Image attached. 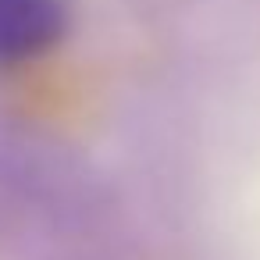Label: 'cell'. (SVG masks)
Returning a JSON list of instances; mask_svg holds the SVG:
<instances>
[{"label":"cell","instance_id":"cell-1","mask_svg":"<svg viewBox=\"0 0 260 260\" xmlns=\"http://www.w3.org/2000/svg\"><path fill=\"white\" fill-rule=\"evenodd\" d=\"M68 22V0H0V68L61 47Z\"/></svg>","mask_w":260,"mask_h":260}]
</instances>
